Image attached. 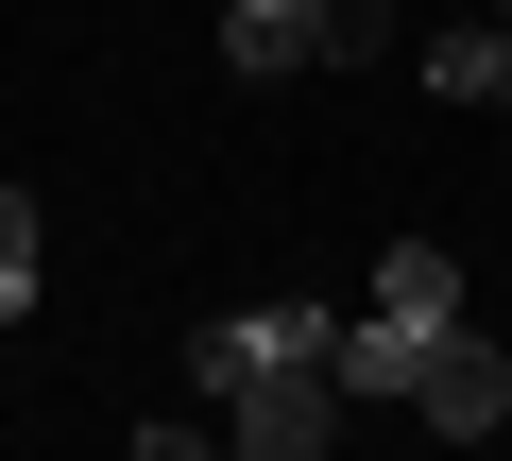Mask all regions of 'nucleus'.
I'll return each mask as SVG.
<instances>
[{
	"mask_svg": "<svg viewBox=\"0 0 512 461\" xmlns=\"http://www.w3.org/2000/svg\"><path fill=\"white\" fill-rule=\"evenodd\" d=\"M274 376H342V308H325V291H291V308H205V325H188L205 427H222L239 393H274Z\"/></svg>",
	"mask_w": 512,
	"mask_h": 461,
	"instance_id": "nucleus-1",
	"label": "nucleus"
},
{
	"mask_svg": "<svg viewBox=\"0 0 512 461\" xmlns=\"http://www.w3.org/2000/svg\"><path fill=\"white\" fill-rule=\"evenodd\" d=\"M410 410H427L444 444H495V427H512V359L478 342V308H461V325L427 342V376H410Z\"/></svg>",
	"mask_w": 512,
	"mask_h": 461,
	"instance_id": "nucleus-2",
	"label": "nucleus"
},
{
	"mask_svg": "<svg viewBox=\"0 0 512 461\" xmlns=\"http://www.w3.org/2000/svg\"><path fill=\"white\" fill-rule=\"evenodd\" d=\"M205 18H222V69H239V86L325 69V0H205Z\"/></svg>",
	"mask_w": 512,
	"mask_h": 461,
	"instance_id": "nucleus-3",
	"label": "nucleus"
},
{
	"mask_svg": "<svg viewBox=\"0 0 512 461\" xmlns=\"http://www.w3.org/2000/svg\"><path fill=\"white\" fill-rule=\"evenodd\" d=\"M427 86H444V103H512V18H461V35H427Z\"/></svg>",
	"mask_w": 512,
	"mask_h": 461,
	"instance_id": "nucleus-4",
	"label": "nucleus"
},
{
	"mask_svg": "<svg viewBox=\"0 0 512 461\" xmlns=\"http://www.w3.org/2000/svg\"><path fill=\"white\" fill-rule=\"evenodd\" d=\"M359 308H410V325H444V308H461V257H444V240H393Z\"/></svg>",
	"mask_w": 512,
	"mask_h": 461,
	"instance_id": "nucleus-5",
	"label": "nucleus"
},
{
	"mask_svg": "<svg viewBox=\"0 0 512 461\" xmlns=\"http://www.w3.org/2000/svg\"><path fill=\"white\" fill-rule=\"evenodd\" d=\"M393 52V0H325V69H376Z\"/></svg>",
	"mask_w": 512,
	"mask_h": 461,
	"instance_id": "nucleus-6",
	"label": "nucleus"
},
{
	"mask_svg": "<svg viewBox=\"0 0 512 461\" xmlns=\"http://www.w3.org/2000/svg\"><path fill=\"white\" fill-rule=\"evenodd\" d=\"M0 308H35V188H0Z\"/></svg>",
	"mask_w": 512,
	"mask_h": 461,
	"instance_id": "nucleus-7",
	"label": "nucleus"
},
{
	"mask_svg": "<svg viewBox=\"0 0 512 461\" xmlns=\"http://www.w3.org/2000/svg\"><path fill=\"white\" fill-rule=\"evenodd\" d=\"M478 18H512V0H478Z\"/></svg>",
	"mask_w": 512,
	"mask_h": 461,
	"instance_id": "nucleus-8",
	"label": "nucleus"
}]
</instances>
